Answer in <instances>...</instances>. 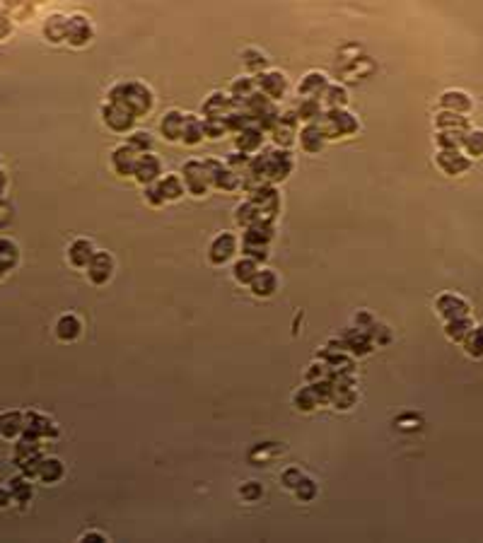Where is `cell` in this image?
<instances>
[{
    "instance_id": "obj_29",
    "label": "cell",
    "mask_w": 483,
    "mask_h": 543,
    "mask_svg": "<svg viewBox=\"0 0 483 543\" xmlns=\"http://www.w3.org/2000/svg\"><path fill=\"white\" fill-rule=\"evenodd\" d=\"M437 128L440 131H461V133H466L469 121H466L461 114H457V111H442V114L437 116Z\"/></svg>"
},
{
    "instance_id": "obj_33",
    "label": "cell",
    "mask_w": 483,
    "mask_h": 543,
    "mask_svg": "<svg viewBox=\"0 0 483 543\" xmlns=\"http://www.w3.org/2000/svg\"><path fill=\"white\" fill-rule=\"evenodd\" d=\"M10 493H13V500L17 502H27L29 497H32V483H29V476H15V478H10Z\"/></svg>"
},
{
    "instance_id": "obj_8",
    "label": "cell",
    "mask_w": 483,
    "mask_h": 543,
    "mask_svg": "<svg viewBox=\"0 0 483 543\" xmlns=\"http://www.w3.org/2000/svg\"><path fill=\"white\" fill-rule=\"evenodd\" d=\"M65 39L73 47H85L92 39V24L85 15H73L68 17V27H65Z\"/></svg>"
},
{
    "instance_id": "obj_22",
    "label": "cell",
    "mask_w": 483,
    "mask_h": 543,
    "mask_svg": "<svg viewBox=\"0 0 483 543\" xmlns=\"http://www.w3.org/2000/svg\"><path fill=\"white\" fill-rule=\"evenodd\" d=\"M92 256H95V247H92V242H90V240H75L73 244H70V249H68L70 263H73V266H78V268L88 266V263L92 261Z\"/></svg>"
},
{
    "instance_id": "obj_26",
    "label": "cell",
    "mask_w": 483,
    "mask_h": 543,
    "mask_svg": "<svg viewBox=\"0 0 483 543\" xmlns=\"http://www.w3.org/2000/svg\"><path fill=\"white\" fill-rule=\"evenodd\" d=\"M440 104L445 106L447 111H457V114H466L471 109V99L469 94L459 92V90H450V92L442 94Z\"/></svg>"
},
{
    "instance_id": "obj_39",
    "label": "cell",
    "mask_w": 483,
    "mask_h": 543,
    "mask_svg": "<svg viewBox=\"0 0 483 543\" xmlns=\"http://www.w3.org/2000/svg\"><path fill=\"white\" fill-rule=\"evenodd\" d=\"M256 220H261V215H259V208L254 206V201H247L244 206L237 208V222H240V225L249 227Z\"/></svg>"
},
{
    "instance_id": "obj_32",
    "label": "cell",
    "mask_w": 483,
    "mask_h": 543,
    "mask_svg": "<svg viewBox=\"0 0 483 543\" xmlns=\"http://www.w3.org/2000/svg\"><path fill=\"white\" fill-rule=\"evenodd\" d=\"M254 90H256V83H254V78H247V75H244V78H240V80H235V83H232L230 97H232V101H235V104H237V101H244V104H247V99L254 94Z\"/></svg>"
},
{
    "instance_id": "obj_27",
    "label": "cell",
    "mask_w": 483,
    "mask_h": 543,
    "mask_svg": "<svg viewBox=\"0 0 483 543\" xmlns=\"http://www.w3.org/2000/svg\"><path fill=\"white\" fill-rule=\"evenodd\" d=\"M157 186H160L162 196H165V201H177V198H181V194H184V179L177 174H167L165 179H157Z\"/></svg>"
},
{
    "instance_id": "obj_50",
    "label": "cell",
    "mask_w": 483,
    "mask_h": 543,
    "mask_svg": "<svg viewBox=\"0 0 483 543\" xmlns=\"http://www.w3.org/2000/svg\"><path fill=\"white\" fill-rule=\"evenodd\" d=\"M10 500H13V493H10V488H0V507H5Z\"/></svg>"
},
{
    "instance_id": "obj_10",
    "label": "cell",
    "mask_w": 483,
    "mask_h": 543,
    "mask_svg": "<svg viewBox=\"0 0 483 543\" xmlns=\"http://www.w3.org/2000/svg\"><path fill=\"white\" fill-rule=\"evenodd\" d=\"M114 273V258L106 251H95L92 261L88 263V276L95 285H104Z\"/></svg>"
},
{
    "instance_id": "obj_16",
    "label": "cell",
    "mask_w": 483,
    "mask_h": 543,
    "mask_svg": "<svg viewBox=\"0 0 483 543\" xmlns=\"http://www.w3.org/2000/svg\"><path fill=\"white\" fill-rule=\"evenodd\" d=\"M24 433V415L22 410H3L0 413V435L5 440H15Z\"/></svg>"
},
{
    "instance_id": "obj_48",
    "label": "cell",
    "mask_w": 483,
    "mask_h": 543,
    "mask_svg": "<svg viewBox=\"0 0 483 543\" xmlns=\"http://www.w3.org/2000/svg\"><path fill=\"white\" fill-rule=\"evenodd\" d=\"M244 56H247V53H244ZM252 56H254V58H249V56H247V58H244V63H247L249 68H263L266 58H263V56L259 53V51H252Z\"/></svg>"
},
{
    "instance_id": "obj_46",
    "label": "cell",
    "mask_w": 483,
    "mask_h": 543,
    "mask_svg": "<svg viewBox=\"0 0 483 543\" xmlns=\"http://www.w3.org/2000/svg\"><path fill=\"white\" fill-rule=\"evenodd\" d=\"M240 493H242V497H247V500H256V497L263 493V488H261V485L254 483V481H249V483L244 485Z\"/></svg>"
},
{
    "instance_id": "obj_13",
    "label": "cell",
    "mask_w": 483,
    "mask_h": 543,
    "mask_svg": "<svg viewBox=\"0 0 483 543\" xmlns=\"http://www.w3.org/2000/svg\"><path fill=\"white\" fill-rule=\"evenodd\" d=\"M235 251H237L235 235H230V232H222V235L215 237V240H213V244H211V261L215 263V266H220V263L230 261Z\"/></svg>"
},
{
    "instance_id": "obj_42",
    "label": "cell",
    "mask_w": 483,
    "mask_h": 543,
    "mask_svg": "<svg viewBox=\"0 0 483 543\" xmlns=\"http://www.w3.org/2000/svg\"><path fill=\"white\" fill-rule=\"evenodd\" d=\"M129 145L133 148L136 152H150V148H152V138H150V133H145V131H136L133 135L129 138Z\"/></svg>"
},
{
    "instance_id": "obj_41",
    "label": "cell",
    "mask_w": 483,
    "mask_h": 543,
    "mask_svg": "<svg viewBox=\"0 0 483 543\" xmlns=\"http://www.w3.org/2000/svg\"><path fill=\"white\" fill-rule=\"evenodd\" d=\"M322 97L327 99V104L334 109V106H343L345 101H348V92H345V87H341V85H329V87L324 90Z\"/></svg>"
},
{
    "instance_id": "obj_11",
    "label": "cell",
    "mask_w": 483,
    "mask_h": 543,
    "mask_svg": "<svg viewBox=\"0 0 483 543\" xmlns=\"http://www.w3.org/2000/svg\"><path fill=\"white\" fill-rule=\"evenodd\" d=\"M56 433H58V428L54 425V420L42 413H37V410L27 413V418H24V435H27V437L42 440V437H47V435H56Z\"/></svg>"
},
{
    "instance_id": "obj_36",
    "label": "cell",
    "mask_w": 483,
    "mask_h": 543,
    "mask_svg": "<svg viewBox=\"0 0 483 543\" xmlns=\"http://www.w3.org/2000/svg\"><path fill=\"white\" fill-rule=\"evenodd\" d=\"M319 116H322V106H319V99L304 97L302 101H300L297 119H302V121H307V124H312V121H317Z\"/></svg>"
},
{
    "instance_id": "obj_34",
    "label": "cell",
    "mask_w": 483,
    "mask_h": 543,
    "mask_svg": "<svg viewBox=\"0 0 483 543\" xmlns=\"http://www.w3.org/2000/svg\"><path fill=\"white\" fill-rule=\"evenodd\" d=\"M259 273V263L254 261V258H249V256H244L242 261H237L235 263V278L240 283H252L254 281V276Z\"/></svg>"
},
{
    "instance_id": "obj_45",
    "label": "cell",
    "mask_w": 483,
    "mask_h": 543,
    "mask_svg": "<svg viewBox=\"0 0 483 543\" xmlns=\"http://www.w3.org/2000/svg\"><path fill=\"white\" fill-rule=\"evenodd\" d=\"M145 194H147V201H150L152 206H162V203H165V196H162L157 181H155V184H147L145 186Z\"/></svg>"
},
{
    "instance_id": "obj_52",
    "label": "cell",
    "mask_w": 483,
    "mask_h": 543,
    "mask_svg": "<svg viewBox=\"0 0 483 543\" xmlns=\"http://www.w3.org/2000/svg\"><path fill=\"white\" fill-rule=\"evenodd\" d=\"M5 186H8V176H5V172L0 169V196L5 194Z\"/></svg>"
},
{
    "instance_id": "obj_38",
    "label": "cell",
    "mask_w": 483,
    "mask_h": 543,
    "mask_svg": "<svg viewBox=\"0 0 483 543\" xmlns=\"http://www.w3.org/2000/svg\"><path fill=\"white\" fill-rule=\"evenodd\" d=\"M464 346H466V353L474 355V358H481L483 355V324L476 326L469 336L464 338Z\"/></svg>"
},
{
    "instance_id": "obj_5",
    "label": "cell",
    "mask_w": 483,
    "mask_h": 543,
    "mask_svg": "<svg viewBox=\"0 0 483 543\" xmlns=\"http://www.w3.org/2000/svg\"><path fill=\"white\" fill-rule=\"evenodd\" d=\"M254 83H256V87L261 90V94H266L268 99H278L286 94V87H288V80L283 73H278V70H266V73H259L256 78H254Z\"/></svg>"
},
{
    "instance_id": "obj_35",
    "label": "cell",
    "mask_w": 483,
    "mask_h": 543,
    "mask_svg": "<svg viewBox=\"0 0 483 543\" xmlns=\"http://www.w3.org/2000/svg\"><path fill=\"white\" fill-rule=\"evenodd\" d=\"M19 258V249L13 240H0V263L5 266V271L17 266Z\"/></svg>"
},
{
    "instance_id": "obj_51",
    "label": "cell",
    "mask_w": 483,
    "mask_h": 543,
    "mask_svg": "<svg viewBox=\"0 0 483 543\" xmlns=\"http://www.w3.org/2000/svg\"><path fill=\"white\" fill-rule=\"evenodd\" d=\"M8 32H10V19L0 15V37H5Z\"/></svg>"
},
{
    "instance_id": "obj_30",
    "label": "cell",
    "mask_w": 483,
    "mask_h": 543,
    "mask_svg": "<svg viewBox=\"0 0 483 543\" xmlns=\"http://www.w3.org/2000/svg\"><path fill=\"white\" fill-rule=\"evenodd\" d=\"M65 27H68V17H63V15H51L47 19V24H44V34H47L54 44H58L65 39Z\"/></svg>"
},
{
    "instance_id": "obj_15",
    "label": "cell",
    "mask_w": 483,
    "mask_h": 543,
    "mask_svg": "<svg viewBox=\"0 0 483 543\" xmlns=\"http://www.w3.org/2000/svg\"><path fill=\"white\" fill-rule=\"evenodd\" d=\"M437 165H440L442 172H447V174H461V172L469 169V157H464L459 152V148L457 150H440V155H437Z\"/></svg>"
},
{
    "instance_id": "obj_21",
    "label": "cell",
    "mask_w": 483,
    "mask_h": 543,
    "mask_svg": "<svg viewBox=\"0 0 483 543\" xmlns=\"http://www.w3.org/2000/svg\"><path fill=\"white\" fill-rule=\"evenodd\" d=\"M203 135H206V121L201 124L198 116L186 114L184 124H181V140H184L186 145H196L203 140Z\"/></svg>"
},
{
    "instance_id": "obj_4",
    "label": "cell",
    "mask_w": 483,
    "mask_h": 543,
    "mask_svg": "<svg viewBox=\"0 0 483 543\" xmlns=\"http://www.w3.org/2000/svg\"><path fill=\"white\" fill-rule=\"evenodd\" d=\"M184 186L186 189L191 191L193 196H203L208 191V186H213L211 184V174H208V169H206V165L203 162H198V160H189L184 165Z\"/></svg>"
},
{
    "instance_id": "obj_3",
    "label": "cell",
    "mask_w": 483,
    "mask_h": 543,
    "mask_svg": "<svg viewBox=\"0 0 483 543\" xmlns=\"http://www.w3.org/2000/svg\"><path fill=\"white\" fill-rule=\"evenodd\" d=\"M252 201L259 208V215L261 220L271 222L278 215V208H281V198H278L276 189L271 184H256V189H252Z\"/></svg>"
},
{
    "instance_id": "obj_20",
    "label": "cell",
    "mask_w": 483,
    "mask_h": 543,
    "mask_svg": "<svg viewBox=\"0 0 483 543\" xmlns=\"http://www.w3.org/2000/svg\"><path fill=\"white\" fill-rule=\"evenodd\" d=\"M263 143V133L259 126H252L249 124L247 128L240 131V135H237V148H240L244 155H252V152H256L259 148H261Z\"/></svg>"
},
{
    "instance_id": "obj_47",
    "label": "cell",
    "mask_w": 483,
    "mask_h": 543,
    "mask_svg": "<svg viewBox=\"0 0 483 543\" xmlns=\"http://www.w3.org/2000/svg\"><path fill=\"white\" fill-rule=\"evenodd\" d=\"M300 481H302V474H300L297 469H290V471H286V474H283V483H286L288 488H297Z\"/></svg>"
},
{
    "instance_id": "obj_23",
    "label": "cell",
    "mask_w": 483,
    "mask_h": 543,
    "mask_svg": "<svg viewBox=\"0 0 483 543\" xmlns=\"http://www.w3.org/2000/svg\"><path fill=\"white\" fill-rule=\"evenodd\" d=\"M80 331H83V324H80V319L75 314H63L58 319V324H56V333H58L60 341H75L80 336Z\"/></svg>"
},
{
    "instance_id": "obj_7",
    "label": "cell",
    "mask_w": 483,
    "mask_h": 543,
    "mask_svg": "<svg viewBox=\"0 0 483 543\" xmlns=\"http://www.w3.org/2000/svg\"><path fill=\"white\" fill-rule=\"evenodd\" d=\"M435 307H437V314H440L445 321L459 319V317H469V302L459 295H452V292H447V295H442L437 299Z\"/></svg>"
},
{
    "instance_id": "obj_40",
    "label": "cell",
    "mask_w": 483,
    "mask_h": 543,
    "mask_svg": "<svg viewBox=\"0 0 483 543\" xmlns=\"http://www.w3.org/2000/svg\"><path fill=\"white\" fill-rule=\"evenodd\" d=\"M461 145H464L471 157H481L483 155V131H469V133L464 135V143Z\"/></svg>"
},
{
    "instance_id": "obj_2",
    "label": "cell",
    "mask_w": 483,
    "mask_h": 543,
    "mask_svg": "<svg viewBox=\"0 0 483 543\" xmlns=\"http://www.w3.org/2000/svg\"><path fill=\"white\" fill-rule=\"evenodd\" d=\"M319 128H322L324 138H338V135H350L358 131V119L343 109V106H334L327 114L319 116Z\"/></svg>"
},
{
    "instance_id": "obj_14",
    "label": "cell",
    "mask_w": 483,
    "mask_h": 543,
    "mask_svg": "<svg viewBox=\"0 0 483 543\" xmlns=\"http://www.w3.org/2000/svg\"><path fill=\"white\" fill-rule=\"evenodd\" d=\"M138 155H140V152H136L129 143L119 145V148L114 150V155H111V167H114V172H116V174H121V176L133 174L136 162H138Z\"/></svg>"
},
{
    "instance_id": "obj_18",
    "label": "cell",
    "mask_w": 483,
    "mask_h": 543,
    "mask_svg": "<svg viewBox=\"0 0 483 543\" xmlns=\"http://www.w3.org/2000/svg\"><path fill=\"white\" fill-rule=\"evenodd\" d=\"M273 237V225L268 220H256L244 232V244H261L266 247Z\"/></svg>"
},
{
    "instance_id": "obj_28",
    "label": "cell",
    "mask_w": 483,
    "mask_h": 543,
    "mask_svg": "<svg viewBox=\"0 0 483 543\" xmlns=\"http://www.w3.org/2000/svg\"><path fill=\"white\" fill-rule=\"evenodd\" d=\"M181 124H184V114L179 111H167L165 119H162V133H165L167 140H179L181 138Z\"/></svg>"
},
{
    "instance_id": "obj_53",
    "label": "cell",
    "mask_w": 483,
    "mask_h": 543,
    "mask_svg": "<svg viewBox=\"0 0 483 543\" xmlns=\"http://www.w3.org/2000/svg\"><path fill=\"white\" fill-rule=\"evenodd\" d=\"M5 273H8V271H5V266H3V263H0V278H3Z\"/></svg>"
},
{
    "instance_id": "obj_24",
    "label": "cell",
    "mask_w": 483,
    "mask_h": 543,
    "mask_svg": "<svg viewBox=\"0 0 483 543\" xmlns=\"http://www.w3.org/2000/svg\"><path fill=\"white\" fill-rule=\"evenodd\" d=\"M60 476H63V464H60V459H56V456H44V459L39 461L37 478H42L44 483H56Z\"/></svg>"
},
{
    "instance_id": "obj_9",
    "label": "cell",
    "mask_w": 483,
    "mask_h": 543,
    "mask_svg": "<svg viewBox=\"0 0 483 543\" xmlns=\"http://www.w3.org/2000/svg\"><path fill=\"white\" fill-rule=\"evenodd\" d=\"M162 174V167H160V160H157L152 152H143L138 155V162H136V169H133V176L140 181V184H155Z\"/></svg>"
},
{
    "instance_id": "obj_37",
    "label": "cell",
    "mask_w": 483,
    "mask_h": 543,
    "mask_svg": "<svg viewBox=\"0 0 483 543\" xmlns=\"http://www.w3.org/2000/svg\"><path fill=\"white\" fill-rule=\"evenodd\" d=\"M464 143V133L461 131H440L437 133V145L442 150H457Z\"/></svg>"
},
{
    "instance_id": "obj_1",
    "label": "cell",
    "mask_w": 483,
    "mask_h": 543,
    "mask_svg": "<svg viewBox=\"0 0 483 543\" xmlns=\"http://www.w3.org/2000/svg\"><path fill=\"white\" fill-rule=\"evenodd\" d=\"M109 101L124 104L126 109L138 119V116H143L152 109V92L143 83H121V85H114V87H111Z\"/></svg>"
},
{
    "instance_id": "obj_49",
    "label": "cell",
    "mask_w": 483,
    "mask_h": 543,
    "mask_svg": "<svg viewBox=\"0 0 483 543\" xmlns=\"http://www.w3.org/2000/svg\"><path fill=\"white\" fill-rule=\"evenodd\" d=\"M80 541H106V536L99 534V531H88V534L80 536Z\"/></svg>"
},
{
    "instance_id": "obj_25",
    "label": "cell",
    "mask_w": 483,
    "mask_h": 543,
    "mask_svg": "<svg viewBox=\"0 0 483 543\" xmlns=\"http://www.w3.org/2000/svg\"><path fill=\"white\" fill-rule=\"evenodd\" d=\"M300 145H302V150H307V152H319L324 145L322 128H319L317 124H307L302 128V133H300Z\"/></svg>"
},
{
    "instance_id": "obj_12",
    "label": "cell",
    "mask_w": 483,
    "mask_h": 543,
    "mask_svg": "<svg viewBox=\"0 0 483 543\" xmlns=\"http://www.w3.org/2000/svg\"><path fill=\"white\" fill-rule=\"evenodd\" d=\"M235 111V101H232V97L230 94H220V92H215V94H211L208 97V101L203 104V114H206V121L208 119H227V116Z\"/></svg>"
},
{
    "instance_id": "obj_31",
    "label": "cell",
    "mask_w": 483,
    "mask_h": 543,
    "mask_svg": "<svg viewBox=\"0 0 483 543\" xmlns=\"http://www.w3.org/2000/svg\"><path fill=\"white\" fill-rule=\"evenodd\" d=\"M447 336L452 338V341H464L466 336H469L471 331H474V324L469 321V317H459V319H450L445 326Z\"/></svg>"
},
{
    "instance_id": "obj_6",
    "label": "cell",
    "mask_w": 483,
    "mask_h": 543,
    "mask_svg": "<svg viewBox=\"0 0 483 543\" xmlns=\"http://www.w3.org/2000/svg\"><path fill=\"white\" fill-rule=\"evenodd\" d=\"M101 114H104L106 126H109V128H114V131H119V133L129 131L131 126H133V121H136V116L131 114V111L126 109L124 104H116V101H109V104H104Z\"/></svg>"
},
{
    "instance_id": "obj_43",
    "label": "cell",
    "mask_w": 483,
    "mask_h": 543,
    "mask_svg": "<svg viewBox=\"0 0 483 543\" xmlns=\"http://www.w3.org/2000/svg\"><path fill=\"white\" fill-rule=\"evenodd\" d=\"M295 403H297L300 408H304V410L314 408V406H317V396H314V389L312 387L302 389V392L295 396Z\"/></svg>"
},
{
    "instance_id": "obj_44",
    "label": "cell",
    "mask_w": 483,
    "mask_h": 543,
    "mask_svg": "<svg viewBox=\"0 0 483 543\" xmlns=\"http://www.w3.org/2000/svg\"><path fill=\"white\" fill-rule=\"evenodd\" d=\"M295 490H297V497H300V500H312V497H314V490H317V488H314V483H312V481H309V478H302V481H300V485H297V488H295Z\"/></svg>"
},
{
    "instance_id": "obj_19",
    "label": "cell",
    "mask_w": 483,
    "mask_h": 543,
    "mask_svg": "<svg viewBox=\"0 0 483 543\" xmlns=\"http://www.w3.org/2000/svg\"><path fill=\"white\" fill-rule=\"evenodd\" d=\"M249 285H252V292L256 297H268V295H273V292H276L278 278H276V273H273V271L263 268V271H259L256 276H254V281L249 283Z\"/></svg>"
},
{
    "instance_id": "obj_17",
    "label": "cell",
    "mask_w": 483,
    "mask_h": 543,
    "mask_svg": "<svg viewBox=\"0 0 483 543\" xmlns=\"http://www.w3.org/2000/svg\"><path fill=\"white\" fill-rule=\"evenodd\" d=\"M329 87V80L324 73H309L307 78L300 83L297 92L302 94V97H312V99H322L324 90Z\"/></svg>"
}]
</instances>
